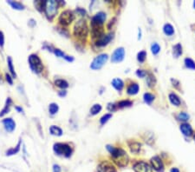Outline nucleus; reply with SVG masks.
Listing matches in <instances>:
<instances>
[{
    "mask_svg": "<svg viewBox=\"0 0 195 172\" xmlns=\"http://www.w3.org/2000/svg\"><path fill=\"white\" fill-rule=\"evenodd\" d=\"M4 36L3 31H0V47H4Z\"/></svg>",
    "mask_w": 195,
    "mask_h": 172,
    "instance_id": "obj_42",
    "label": "nucleus"
},
{
    "mask_svg": "<svg viewBox=\"0 0 195 172\" xmlns=\"http://www.w3.org/2000/svg\"><path fill=\"white\" fill-rule=\"evenodd\" d=\"M133 105V102L130 100H121L117 104V107L120 109H123L126 107H130Z\"/></svg>",
    "mask_w": 195,
    "mask_h": 172,
    "instance_id": "obj_28",
    "label": "nucleus"
},
{
    "mask_svg": "<svg viewBox=\"0 0 195 172\" xmlns=\"http://www.w3.org/2000/svg\"><path fill=\"white\" fill-rule=\"evenodd\" d=\"M194 9H195V1L194 2Z\"/></svg>",
    "mask_w": 195,
    "mask_h": 172,
    "instance_id": "obj_51",
    "label": "nucleus"
},
{
    "mask_svg": "<svg viewBox=\"0 0 195 172\" xmlns=\"http://www.w3.org/2000/svg\"><path fill=\"white\" fill-rule=\"evenodd\" d=\"M73 33L75 37L83 40L88 37L89 28L87 25V23L83 19H80L78 22H76L73 29Z\"/></svg>",
    "mask_w": 195,
    "mask_h": 172,
    "instance_id": "obj_2",
    "label": "nucleus"
},
{
    "mask_svg": "<svg viewBox=\"0 0 195 172\" xmlns=\"http://www.w3.org/2000/svg\"><path fill=\"white\" fill-rule=\"evenodd\" d=\"M170 172H180V170L177 168H173V169H171Z\"/></svg>",
    "mask_w": 195,
    "mask_h": 172,
    "instance_id": "obj_49",
    "label": "nucleus"
},
{
    "mask_svg": "<svg viewBox=\"0 0 195 172\" xmlns=\"http://www.w3.org/2000/svg\"><path fill=\"white\" fill-rule=\"evenodd\" d=\"M124 57H125V50H124V48H122V47L117 48L113 52V54H112L111 62L114 63L121 62L124 59Z\"/></svg>",
    "mask_w": 195,
    "mask_h": 172,
    "instance_id": "obj_10",
    "label": "nucleus"
},
{
    "mask_svg": "<svg viewBox=\"0 0 195 172\" xmlns=\"http://www.w3.org/2000/svg\"><path fill=\"white\" fill-rule=\"evenodd\" d=\"M53 150L55 153L58 156H64L65 157H70L72 155L73 150L68 143H62V142H57L55 143L53 146Z\"/></svg>",
    "mask_w": 195,
    "mask_h": 172,
    "instance_id": "obj_3",
    "label": "nucleus"
},
{
    "mask_svg": "<svg viewBox=\"0 0 195 172\" xmlns=\"http://www.w3.org/2000/svg\"><path fill=\"white\" fill-rule=\"evenodd\" d=\"M116 107H117V104H108V109L111 112L115 111L116 109Z\"/></svg>",
    "mask_w": 195,
    "mask_h": 172,
    "instance_id": "obj_41",
    "label": "nucleus"
},
{
    "mask_svg": "<svg viewBox=\"0 0 195 172\" xmlns=\"http://www.w3.org/2000/svg\"><path fill=\"white\" fill-rule=\"evenodd\" d=\"M134 170L135 172H153L150 165L142 161L137 162L135 163L134 165Z\"/></svg>",
    "mask_w": 195,
    "mask_h": 172,
    "instance_id": "obj_11",
    "label": "nucleus"
},
{
    "mask_svg": "<svg viewBox=\"0 0 195 172\" xmlns=\"http://www.w3.org/2000/svg\"><path fill=\"white\" fill-rule=\"evenodd\" d=\"M112 85L116 91H121L124 88V82L120 78H114L112 80Z\"/></svg>",
    "mask_w": 195,
    "mask_h": 172,
    "instance_id": "obj_17",
    "label": "nucleus"
},
{
    "mask_svg": "<svg viewBox=\"0 0 195 172\" xmlns=\"http://www.w3.org/2000/svg\"><path fill=\"white\" fill-rule=\"evenodd\" d=\"M194 142H195V134H194Z\"/></svg>",
    "mask_w": 195,
    "mask_h": 172,
    "instance_id": "obj_52",
    "label": "nucleus"
},
{
    "mask_svg": "<svg viewBox=\"0 0 195 172\" xmlns=\"http://www.w3.org/2000/svg\"><path fill=\"white\" fill-rule=\"evenodd\" d=\"M101 110H102V106H101V104H94V105L91 107V109H90V114L93 115V116H95V115H97Z\"/></svg>",
    "mask_w": 195,
    "mask_h": 172,
    "instance_id": "obj_33",
    "label": "nucleus"
},
{
    "mask_svg": "<svg viewBox=\"0 0 195 172\" xmlns=\"http://www.w3.org/2000/svg\"><path fill=\"white\" fill-rule=\"evenodd\" d=\"M53 51H54V53L57 55V57H60V58H65V53L63 52V51H62L61 50H59V49H54L53 50Z\"/></svg>",
    "mask_w": 195,
    "mask_h": 172,
    "instance_id": "obj_40",
    "label": "nucleus"
},
{
    "mask_svg": "<svg viewBox=\"0 0 195 172\" xmlns=\"http://www.w3.org/2000/svg\"><path fill=\"white\" fill-rule=\"evenodd\" d=\"M168 98H169V101L170 103L174 105V106H180V104H181V101H180V97L176 95L175 93H170L168 96Z\"/></svg>",
    "mask_w": 195,
    "mask_h": 172,
    "instance_id": "obj_19",
    "label": "nucleus"
},
{
    "mask_svg": "<svg viewBox=\"0 0 195 172\" xmlns=\"http://www.w3.org/2000/svg\"><path fill=\"white\" fill-rule=\"evenodd\" d=\"M147 83L149 88H153L156 84V78L152 73H148L147 75Z\"/></svg>",
    "mask_w": 195,
    "mask_h": 172,
    "instance_id": "obj_24",
    "label": "nucleus"
},
{
    "mask_svg": "<svg viewBox=\"0 0 195 172\" xmlns=\"http://www.w3.org/2000/svg\"><path fill=\"white\" fill-rule=\"evenodd\" d=\"M11 104H12V100H11V97H8L7 100H6V103H5V106H4V108L2 109L1 112H0V117H4L5 114L9 113Z\"/></svg>",
    "mask_w": 195,
    "mask_h": 172,
    "instance_id": "obj_20",
    "label": "nucleus"
},
{
    "mask_svg": "<svg viewBox=\"0 0 195 172\" xmlns=\"http://www.w3.org/2000/svg\"><path fill=\"white\" fill-rule=\"evenodd\" d=\"M55 84H56V86L59 87L61 89H66L69 87V83L63 79H57L55 81Z\"/></svg>",
    "mask_w": 195,
    "mask_h": 172,
    "instance_id": "obj_27",
    "label": "nucleus"
},
{
    "mask_svg": "<svg viewBox=\"0 0 195 172\" xmlns=\"http://www.w3.org/2000/svg\"><path fill=\"white\" fill-rule=\"evenodd\" d=\"M76 12H78L81 16H85V14H86V11L84 9H82V8H77Z\"/></svg>",
    "mask_w": 195,
    "mask_h": 172,
    "instance_id": "obj_45",
    "label": "nucleus"
},
{
    "mask_svg": "<svg viewBox=\"0 0 195 172\" xmlns=\"http://www.w3.org/2000/svg\"><path fill=\"white\" fill-rule=\"evenodd\" d=\"M59 109V107H58V104H56V103H51L49 105V111L51 115H55L57 113Z\"/></svg>",
    "mask_w": 195,
    "mask_h": 172,
    "instance_id": "obj_34",
    "label": "nucleus"
},
{
    "mask_svg": "<svg viewBox=\"0 0 195 172\" xmlns=\"http://www.w3.org/2000/svg\"><path fill=\"white\" fill-rule=\"evenodd\" d=\"M128 147L131 150V152L133 153H139L141 149V143H140L139 142H136V141H128Z\"/></svg>",
    "mask_w": 195,
    "mask_h": 172,
    "instance_id": "obj_16",
    "label": "nucleus"
},
{
    "mask_svg": "<svg viewBox=\"0 0 195 172\" xmlns=\"http://www.w3.org/2000/svg\"><path fill=\"white\" fill-rule=\"evenodd\" d=\"M111 117H112V114H105V115H103V116L101 117V119H100V123H101V125H105L106 123H107Z\"/></svg>",
    "mask_w": 195,
    "mask_h": 172,
    "instance_id": "obj_38",
    "label": "nucleus"
},
{
    "mask_svg": "<svg viewBox=\"0 0 195 172\" xmlns=\"http://www.w3.org/2000/svg\"><path fill=\"white\" fill-rule=\"evenodd\" d=\"M151 51L153 55H157L161 51V46L157 43H153L151 45Z\"/></svg>",
    "mask_w": 195,
    "mask_h": 172,
    "instance_id": "obj_36",
    "label": "nucleus"
},
{
    "mask_svg": "<svg viewBox=\"0 0 195 172\" xmlns=\"http://www.w3.org/2000/svg\"><path fill=\"white\" fill-rule=\"evenodd\" d=\"M155 99V96H154V95H153V94L151 93H145L143 95V100H144V102L146 103V104H151L153 102V100Z\"/></svg>",
    "mask_w": 195,
    "mask_h": 172,
    "instance_id": "obj_29",
    "label": "nucleus"
},
{
    "mask_svg": "<svg viewBox=\"0 0 195 172\" xmlns=\"http://www.w3.org/2000/svg\"><path fill=\"white\" fill-rule=\"evenodd\" d=\"M53 172H61V168L58 164L53 165Z\"/></svg>",
    "mask_w": 195,
    "mask_h": 172,
    "instance_id": "obj_46",
    "label": "nucleus"
},
{
    "mask_svg": "<svg viewBox=\"0 0 195 172\" xmlns=\"http://www.w3.org/2000/svg\"><path fill=\"white\" fill-rule=\"evenodd\" d=\"M49 132L51 135L53 136H57V137H61L62 135V130L60 127L57 126V125H52L49 127Z\"/></svg>",
    "mask_w": 195,
    "mask_h": 172,
    "instance_id": "obj_21",
    "label": "nucleus"
},
{
    "mask_svg": "<svg viewBox=\"0 0 195 172\" xmlns=\"http://www.w3.org/2000/svg\"><path fill=\"white\" fill-rule=\"evenodd\" d=\"M45 2L46 1H36L35 2V6H36V8L38 10V11H40V12H42L43 10H44V6H45Z\"/></svg>",
    "mask_w": 195,
    "mask_h": 172,
    "instance_id": "obj_37",
    "label": "nucleus"
},
{
    "mask_svg": "<svg viewBox=\"0 0 195 172\" xmlns=\"http://www.w3.org/2000/svg\"><path fill=\"white\" fill-rule=\"evenodd\" d=\"M136 75L139 78H145L148 75V72L146 71H144V70H137L136 71Z\"/></svg>",
    "mask_w": 195,
    "mask_h": 172,
    "instance_id": "obj_39",
    "label": "nucleus"
},
{
    "mask_svg": "<svg viewBox=\"0 0 195 172\" xmlns=\"http://www.w3.org/2000/svg\"><path fill=\"white\" fill-rule=\"evenodd\" d=\"M15 109H16L18 112H22V111H23V109H22V108H20V107H18V106H16Z\"/></svg>",
    "mask_w": 195,
    "mask_h": 172,
    "instance_id": "obj_50",
    "label": "nucleus"
},
{
    "mask_svg": "<svg viewBox=\"0 0 195 172\" xmlns=\"http://www.w3.org/2000/svg\"><path fill=\"white\" fill-rule=\"evenodd\" d=\"M20 145H21V142H19L17 143V145L16 146L15 148H11L10 150H8L6 151V155L7 156H12V155H15L16 154L19 150H20Z\"/></svg>",
    "mask_w": 195,
    "mask_h": 172,
    "instance_id": "obj_31",
    "label": "nucleus"
},
{
    "mask_svg": "<svg viewBox=\"0 0 195 172\" xmlns=\"http://www.w3.org/2000/svg\"><path fill=\"white\" fill-rule=\"evenodd\" d=\"M66 94H67V91H61L58 92V95H59L60 96H65Z\"/></svg>",
    "mask_w": 195,
    "mask_h": 172,
    "instance_id": "obj_48",
    "label": "nucleus"
},
{
    "mask_svg": "<svg viewBox=\"0 0 195 172\" xmlns=\"http://www.w3.org/2000/svg\"><path fill=\"white\" fill-rule=\"evenodd\" d=\"M107 150L111 154V156L114 160V162L119 166V167H125L128 163V156L127 155L126 151L120 148H115L111 145H107Z\"/></svg>",
    "mask_w": 195,
    "mask_h": 172,
    "instance_id": "obj_1",
    "label": "nucleus"
},
{
    "mask_svg": "<svg viewBox=\"0 0 195 172\" xmlns=\"http://www.w3.org/2000/svg\"><path fill=\"white\" fill-rule=\"evenodd\" d=\"M64 59L68 62H73L74 61V58L73 57H70V56H65Z\"/></svg>",
    "mask_w": 195,
    "mask_h": 172,
    "instance_id": "obj_47",
    "label": "nucleus"
},
{
    "mask_svg": "<svg viewBox=\"0 0 195 172\" xmlns=\"http://www.w3.org/2000/svg\"><path fill=\"white\" fill-rule=\"evenodd\" d=\"M114 38V33H108V34H103L101 37H99L96 42L95 45L98 47H104L107 45H108L110 43V41Z\"/></svg>",
    "mask_w": 195,
    "mask_h": 172,
    "instance_id": "obj_9",
    "label": "nucleus"
},
{
    "mask_svg": "<svg viewBox=\"0 0 195 172\" xmlns=\"http://www.w3.org/2000/svg\"><path fill=\"white\" fill-rule=\"evenodd\" d=\"M58 10V2L54 0H49L45 2L44 12L49 19H52L57 13Z\"/></svg>",
    "mask_w": 195,
    "mask_h": 172,
    "instance_id": "obj_5",
    "label": "nucleus"
},
{
    "mask_svg": "<svg viewBox=\"0 0 195 172\" xmlns=\"http://www.w3.org/2000/svg\"><path fill=\"white\" fill-rule=\"evenodd\" d=\"M180 131L185 137H192L194 135V130L189 124L184 123L180 125Z\"/></svg>",
    "mask_w": 195,
    "mask_h": 172,
    "instance_id": "obj_14",
    "label": "nucleus"
},
{
    "mask_svg": "<svg viewBox=\"0 0 195 172\" xmlns=\"http://www.w3.org/2000/svg\"><path fill=\"white\" fill-rule=\"evenodd\" d=\"M184 63H185V65H186V67L187 69L195 71V62L192 58H185Z\"/></svg>",
    "mask_w": 195,
    "mask_h": 172,
    "instance_id": "obj_30",
    "label": "nucleus"
},
{
    "mask_svg": "<svg viewBox=\"0 0 195 172\" xmlns=\"http://www.w3.org/2000/svg\"><path fill=\"white\" fill-rule=\"evenodd\" d=\"M108 59V54H106V53L100 54L93 60V62L91 63L90 68L92 70H95V71L100 70V69L103 68V66L107 63Z\"/></svg>",
    "mask_w": 195,
    "mask_h": 172,
    "instance_id": "obj_7",
    "label": "nucleus"
},
{
    "mask_svg": "<svg viewBox=\"0 0 195 172\" xmlns=\"http://www.w3.org/2000/svg\"><path fill=\"white\" fill-rule=\"evenodd\" d=\"M163 31L166 36H169V37L173 36L174 34V29H173V25L170 24H166L163 27Z\"/></svg>",
    "mask_w": 195,
    "mask_h": 172,
    "instance_id": "obj_25",
    "label": "nucleus"
},
{
    "mask_svg": "<svg viewBox=\"0 0 195 172\" xmlns=\"http://www.w3.org/2000/svg\"><path fill=\"white\" fill-rule=\"evenodd\" d=\"M147 58V52L145 50H141L137 54V60L140 63H144Z\"/></svg>",
    "mask_w": 195,
    "mask_h": 172,
    "instance_id": "obj_35",
    "label": "nucleus"
},
{
    "mask_svg": "<svg viewBox=\"0 0 195 172\" xmlns=\"http://www.w3.org/2000/svg\"><path fill=\"white\" fill-rule=\"evenodd\" d=\"M150 163L151 167L157 172H163L164 171V163L159 156H155L152 157L150 160Z\"/></svg>",
    "mask_w": 195,
    "mask_h": 172,
    "instance_id": "obj_8",
    "label": "nucleus"
},
{
    "mask_svg": "<svg viewBox=\"0 0 195 172\" xmlns=\"http://www.w3.org/2000/svg\"><path fill=\"white\" fill-rule=\"evenodd\" d=\"M107 16L105 12H100L98 13H96L94 16L91 19V24H100V25H103L104 22L106 21Z\"/></svg>",
    "mask_w": 195,
    "mask_h": 172,
    "instance_id": "obj_12",
    "label": "nucleus"
},
{
    "mask_svg": "<svg viewBox=\"0 0 195 172\" xmlns=\"http://www.w3.org/2000/svg\"><path fill=\"white\" fill-rule=\"evenodd\" d=\"M7 3L15 10H18V11H21V10H24V5L20 3V2H16V1H11V0H9L7 1Z\"/></svg>",
    "mask_w": 195,
    "mask_h": 172,
    "instance_id": "obj_23",
    "label": "nucleus"
},
{
    "mask_svg": "<svg viewBox=\"0 0 195 172\" xmlns=\"http://www.w3.org/2000/svg\"><path fill=\"white\" fill-rule=\"evenodd\" d=\"M5 78H6V81H7L11 85L13 84V80H12V78H12V77H11L9 74H6V75H5Z\"/></svg>",
    "mask_w": 195,
    "mask_h": 172,
    "instance_id": "obj_44",
    "label": "nucleus"
},
{
    "mask_svg": "<svg viewBox=\"0 0 195 172\" xmlns=\"http://www.w3.org/2000/svg\"><path fill=\"white\" fill-rule=\"evenodd\" d=\"M7 63H8V69H9L10 72L11 73L12 78H16V74L15 69H14V66H13L12 58H11V57H8V58H7Z\"/></svg>",
    "mask_w": 195,
    "mask_h": 172,
    "instance_id": "obj_26",
    "label": "nucleus"
},
{
    "mask_svg": "<svg viewBox=\"0 0 195 172\" xmlns=\"http://www.w3.org/2000/svg\"><path fill=\"white\" fill-rule=\"evenodd\" d=\"M183 50H182V46L180 44H177L173 46V56L176 58H178L180 56L182 55Z\"/></svg>",
    "mask_w": 195,
    "mask_h": 172,
    "instance_id": "obj_22",
    "label": "nucleus"
},
{
    "mask_svg": "<svg viewBox=\"0 0 195 172\" xmlns=\"http://www.w3.org/2000/svg\"><path fill=\"white\" fill-rule=\"evenodd\" d=\"M171 81H172V83H173V85L175 86V88L180 89V82H179L178 80H176V79H172Z\"/></svg>",
    "mask_w": 195,
    "mask_h": 172,
    "instance_id": "obj_43",
    "label": "nucleus"
},
{
    "mask_svg": "<svg viewBox=\"0 0 195 172\" xmlns=\"http://www.w3.org/2000/svg\"><path fill=\"white\" fill-rule=\"evenodd\" d=\"M189 118H190V116L186 112H180L177 115V119L181 122H186L189 120Z\"/></svg>",
    "mask_w": 195,
    "mask_h": 172,
    "instance_id": "obj_32",
    "label": "nucleus"
},
{
    "mask_svg": "<svg viewBox=\"0 0 195 172\" xmlns=\"http://www.w3.org/2000/svg\"><path fill=\"white\" fill-rule=\"evenodd\" d=\"M29 64H30V69L35 72V73H41L44 70V64L42 63V60L37 54H31L29 56L28 58Z\"/></svg>",
    "mask_w": 195,
    "mask_h": 172,
    "instance_id": "obj_4",
    "label": "nucleus"
},
{
    "mask_svg": "<svg viewBox=\"0 0 195 172\" xmlns=\"http://www.w3.org/2000/svg\"><path fill=\"white\" fill-rule=\"evenodd\" d=\"M139 90H140L139 84L136 83H131V84L128 87L127 92H128V95L133 96V95H136V94L138 93V92H139Z\"/></svg>",
    "mask_w": 195,
    "mask_h": 172,
    "instance_id": "obj_18",
    "label": "nucleus"
},
{
    "mask_svg": "<svg viewBox=\"0 0 195 172\" xmlns=\"http://www.w3.org/2000/svg\"><path fill=\"white\" fill-rule=\"evenodd\" d=\"M98 171L99 172H117L115 168L108 162H103L98 166Z\"/></svg>",
    "mask_w": 195,
    "mask_h": 172,
    "instance_id": "obj_13",
    "label": "nucleus"
},
{
    "mask_svg": "<svg viewBox=\"0 0 195 172\" xmlns=\"http://www.w3.org/2000/svg\"><path fill=\"white\" fill-rule=\"evenodd\" d=\"M74 20H75V15H74L73 12H71L70 10L63 11L58 17V22L62 26L70 25Z\"/></svg>",
    "mask_w": 195,
    "mask_h": 172,
    "instance_id": "obj_6",
    "label": "nucleus"
},
{
    "mask_svg": "<svg viewBox=\"0 0 195 172\" xmlns=\"http://www.w3.org/2000/svg\"><path fill=\"white\" fill-rule=\"evenodd\" d=\"M3 125L4 126V129L8 132H12L16 128V123L12 118H5L3 120Z\"/></svg>",
    "mask_w": 195,
    "mask_h": 172,
    "instance_id": "obj_15",
    "label": "nucleus"
}]
</instances>
